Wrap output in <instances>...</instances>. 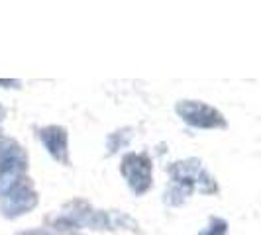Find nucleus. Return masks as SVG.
I'll return each mask as SVG.
<instances>
[{"label":"nucleus","instance_id":"5","mask_svg":"<svg viewBox=\"0 0 261 235\" xmlns=\"http://www.w3.org/2000/svg\"><path fill=\"white\" fill-rule=\"evenodd\" d=\"M38 137L39 141L45 145L47 153L57 163L69 165V135H67L65 128H61V126H47V128L38 131Z\"/></svg>","mask_w":261,"mask_h":235},{"label":"nucleus","instance_id":"1","mask_svg":"<svg viewBox=\"0 0 261 235\" xmlns=\"http://www.w3.org/2000/svg\"><path fill=\"white\" fill-rule=\"evenodd\" d=\"M173 184L165 192V202H169L173 206L181 204L187 200V196L193 190H200L204 194L216 192V183L210 177L206 169L200 165V161L196 159H187V161H179L169 169Z\"/></svg>","mask_w":261,"mask_h":235},{"label":"nucleus","instance_id":"7","mask_svg":"<svg viewBox=\"0 0 261 235\" xmlns=\"http://www.w3.org/2000/svg\"><path fill=\"white\" fill-rule=\"evenodd\" d=\"M228 233V223L224 220H212L208 229H204L200 235H226Z\"/></svg>","mask_w":261,"mask_h":235},{"label":"nucleus","instance_id":"8","mask_svg":"<svg viewBox=\"0 0 261 235\" xmlns=\"http://www.w3.org/2000/svg\"><path fill=\"white\" fill-rule=\"evenodd\" d=\"M4 114H6V112H4V108H2V106H0V122H2V120H4Z\"/></svg>","mask_w":261,"mask_h":235},{"label":"nucleus","instance_id":"2","mask_svg":"<svg viewBox=\"0 0 261 235\" xmlns=\"http://www.w3.org/2000/svg\"><path fill=\"white\" fill-rule=\"evenodd\" d=\"M177 114L185 120L189 126L200 128V130H218L226 128V120L224 116L212 106L204 102H196V100H181L175 106Z\"/></svg>","mask_w":261,"mask_h":235},{"label":"nucleus","instance_id":"6","mask_svg":"<svg viewBox=\"0 0 261 235\" xmlns=\"http://www.w3.org/2000/svg\"><path fill=\"white\" fill-rule=\"evenodd\" d=\"M26 169V151L14 139L0 137V174H22Z\"/></svg>","mask_w":261,"mask_h":235},{"label":"nucleus","instance_id":"9","mask_svg":"<svg viewBox=\"0 0 261 235\" xmlns=\"http://www.w3.org/2000/svg\"><path fill=\"white\" fill-rule=\"evenodd\" d=\"M28 235H49V233H28Z\"/></svg>","mask_w":261,"mask_h":235},{"label":"nucleus","instance_id":"3","mask_svg":"<svg viewBox=\"0 0 261 235\" xmlns=\"http://www.w3.org/2000/svg\"><path fill=\"white\" fill-rule=\"evenodd\" d=\"M36 204H38V194H36L34 186L28 179H22L2 196L0 210L6 218H18V216L28 214L30 210L36 208Z\"/></svg>","mask_w":261,"mask_h":235},{"label":"nucleus","instance_id":"4","mask_svg":"<svg viewBox=\"0 0 261 235\" xmlns=\"http://www.w3.org/2000/svg\"><path fill=\"white\" fill-rule=\"evenodd\" d=\"M120 170L134 194H144L151 188V161L144 153H128Z\"/></svg>","mask_w":261,"mask_h":235}]
</instances>
